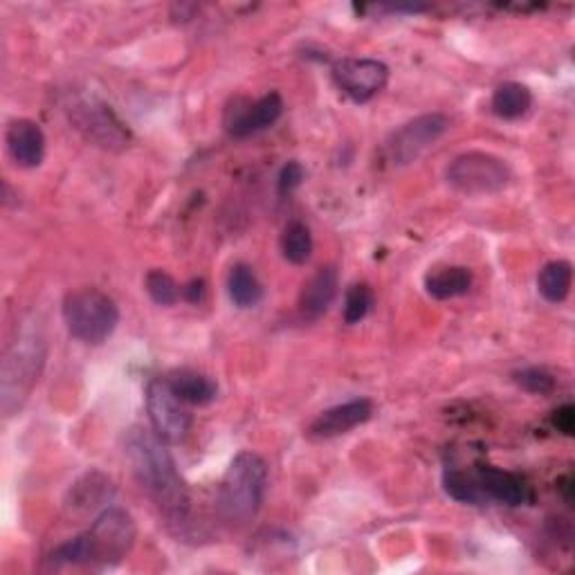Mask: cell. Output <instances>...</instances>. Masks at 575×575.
<instances>
[{
	"mask_svg": "<svg viewBox=\"0 0 575 575\" xmlns=\"http://www.w3.org/2000/svg\"><path fill=\"white\" fill-rule=\"evenodd\" d=\"M124 455L158 510L171 524H185L189 515V493L164 440L156 432L136 425L124 434Z\"/></svg>",
	"mask_w": 575,
	"mask_h": 575,
	"instance_id": "6da1fadb",
	"label": "cell"
},
{
	"mask_svg": "<svg viewBox=\"0 0 575 575\" xmlns=\"http://www.w3.org/2000/svg\"><path fill=\"white\" fill-rule=\"evenodd\" d=\"M138 526L124 508L108 506L97 515L85 533L57 547L50 553L53 566H93L106 568L119 564L136 547Z\"/></svg>",
	"mask_w": 575,
	"mask_h": 575,
	"instance_id": "7a4b0ae2",
	"label": "cell"
},
{
	"mask_svg": "<svg viewBox=\"0 0 575 575\" xmlns=\"http://www.w3.org/2000/svg\"><path fill=\"white\" fill-rule=\"evenodd\" d=\"M48 344L36 322L23 324L16 340L10 344L3 373H0V410L10 418L23 410L27 398L38 382V376L46 365Z\"/></svg>",
	"mask_w": 575,
	"mask_h": 575,
	"instance_id": "3957f363",
	"label": "cell"
},
{
	"mask_svg": "<svg viewBox=\"0 0 575 575\" xmlns=\"http://www.w3.org/2000/svg\"><path fill=\"white\" fill-rule=\"evenodd\" d=\"M265 488H268V465L256 452H239L218 488L216 508L220 519L230 526L252 521L263 506Z\"/></svg>",
	"mask_w": 575,
	"mask_h": 575,
	"instance_id": "277c9868",
	"label": "cell"
},
{
	"mask_svg": "<svg viewBox=\"0 0 575 575\" xmlns=\"http://www.w3.org/2000/svg\"><path fill=\"white\" fill-rule=\"evenodd\" d=\"M64 322L74 340L97 346L115 333L119 324V308L106 292L97 288H81L66 295Z\"/></svg>",
	"mask_w": 575,
	"mask_h": 575,
	"instance_id": "5b68a950",
	"label": "cell"
},
{
	"mask_svg": "<svg viewBox=\"0 0 575 575\" xmlns=\"http://www.w3.org/2000/svg\"><path fill=\"white\" fill-rule=\"evenodd\" d=\"M446 179L450 187L461 194L483 196L506 189L513 181V171L502 158L493 153L468 151L450 162Z\"/></svg>",
	"mask_w": 575,
	"mask_h": 575,
	"instance_id": "8992f818",
	"label": "cell"
},
{
	"mask_svg": "<svg viewBox=\"0 0 575 575\" xmlns=\"http://www.w3.org/2000/svg\"><path fill=\"white\" fill-rule=\"evenodd\" d=\"M66 111L70 124L91 145L104 151H124L130 145V130L108 104L93 97H81L70 102Z\"/></svg>",
	"mask_w": 575,
	"mask_h": 575,
	"instance_id": "52a82bcc",
	"label": "cell"
},
{
	"mask_svg": "<svg viewBox=\"0 0 575 575\" xmlns=\"http://www.w3.org/2000/svg\"><path fill=\"white\" fill-rule=\"evenodd\" d=\"M448 130L450 119L444 113L418 115L391 133L384 142V156L395 166H407L432 149Z\"/></svg>",
	"mask_w": 575,
	"mask_h": 575,
	"instance_id": "ba28073f",
	"label": "cell"
},
{
	"mask_svg": "<svg viewBox=\"0 0 575 575\" xmlns=\"http://www.w3.org/2000/svg\"><path fill=\"white\" fill-rule=\"evenodd\" d=\"M147 412L153 432L164 444H183L192 429V416L185 403L173 393L166 378H153L147 384Z\"/></svg>",
	"mask_w": 575,
	"mask_h": 575,
	"instance_id": "9c48e42d",
	"label": "cell"
},
{
	"mask_svg": "<svg viewBox=\"0 0 575 575\" xmlns=\"http://www.w3.org/2000/svg\"><path fill=\"white\" fill-rule=\"evenodd\" d=\"M333 81L346 97L356 104H367L384 91L389 68L378 59L346 57L333 66Z\"/></svg>",
	"mask_w": 575,
	"mask_h": 575,
	"instance_id": "30bf717a",
	"label": "cell"
},
{
	"mask_svg": "<svg viewBox=\"0 0 575 575\" xmlns=\"http://www.w3.org/2000/svg\"><path fill=\"white\" fill-rule=\"evenodd\" d=\"M284 115V97L279 93H268L256 102H250L245 97L232 100V104L226 108L223 126L232 138L243 140L256 133L271 128L279 122Z\"/></svg>",
	"mask_w": 575,
	"mask_h": 575,
	"instance_id": "8fae6325",
	"label": "cell"
},
{
	"mask_svg": "<svg viewBox=\"0 0 575 575\" xmlns=\"http://www.w3.org/2000/svg\"><path fill=\"white\" fill-rule=\"evenodd\" d=\"M371 416H373V403L369 398H356V401H348L322 412L311 423V427H308V436L318 440L335 438L365 425Z\"/></svg>",
	"mask_w": 575,
	"mask_h": 575,
	"instance_id": "7c38bea8",
	"label": "cell"
},
{
	"mask_svg": "<svg viewBox=\"0 0 575 575\" xmlns=\"http://www.w3.org/2000/svg\"><path fill=\"white\" fill-rule=\"evenodd\" d=\"M340 290V273L333 265L320 268L308 279L299 295V315L306 322H318L333 306Z\"/></svg>",
	"mask_w": 575,
	"mask_h": 575,
	"instance_id": "4fadbf2b",
	"label": "cell"
},
{
	"mask_svg": "<svg viewBox=\"0 0 575 575\" xmlns=\"http://www.w3.org/2000/svg\"><path fill=\"white\" fill-rule=\"evenodd\" d=\"M5 142L12 160L23 169H36L46 158V133L32 119H14L8 126Z\"/></svg>",
	"mask_w": 575,
	"mask_h": 575,
	"instance_id": "5bb4252c",
	"label": "cell"
},
{
	"mask_svg": "<svg viewBox=\"0 0 575 575\" xmlns=\"http://www.w3.org/2000/svg\"><path fill=\"white\" fill-rule=\"evenodd\" d=\"M474 479L485 499H495L506 506H521L528 499L526 483L515 472L495 465H481Z\"/></svg>",
	"mask_w": 575,
	"mask_h": 575,
	"instance_id": "9a60e30c",
	"label": "cell"
},
{
	"mask_svg": "<svg viewBox=\"0 0 575 575\" xmlns=\"http://www.w3.org/2000/svg\"><path fill=\"white\" fill-rule=\"evenodd\" d=\"M113 493V481L106 474L88 472L70 488L66 506L72 510V515H88L111 502Z\"/></svg>",
	"mask_w": 575,
	"mask_h": 575,
	"instance_id": "2e32d148",
	"label": "cell"
},
{
	"mask_svg": "<svg viewBox=\"0 0 575 575\" xmlns=\"http://www.w3.org/2000/svg\"><path fill=\"white\" fill-rule=\"evenodd\" d=\"M166 380H169L173 393L179 395L181 401L187 405L203 407V405L214 403L216 395H218V384L200 371L183 369V371L171 373Z\"/></svg>",
	"mask_w": 575,
	"mask_h": 575,
	"instance_id": "e0dca14e",
	"label": "cell"
},
{
	"mask_svg": "<svg viewBox=\"0 0 575 575\" xmlns=\"http://www.w3.org/2000/svg\"><path fill=\"white\" fill-rule=\"evenodd\" d=\"M472 273L463 265H450V268H440L425 277V290L429 297L438 301H448L455 297H463L472 288Z\"/></svg>",
	"mask_w": 575,
	"mask_h": 575,
	"instance_id": "ac0fdd59",
	"label": "cell"
},
{
	"mask_svg": "<svg viewBox=\"0 0 575 575\" xmlns=\"http://www.w3.org/2000/svg\"><path fill=\"white\" fill-rule=\"evenodd\" d=\"M530 106H533V95H530L528 88L519 81H504L495 88L491 108L499 119H519L524 117Z\"/></svg>",
	"mask_w": 575,
	"mask_h": 575,
	"instance_id": "d6986e66",
	"label": "cell"
},
{
	"mask_svg": "<svg viewBox=\"0 0 575 575\" xmlns=\"http://www.w3.org/2000/svg\"><path fill=\"white\" fill-rule=\"evenodd\" d=\"M573 265L564 258L549 261L538 275V290L551 303H562L571 292Z\"/></svg>",
	"mask_w": 575,
	"mask_h": 575,
	"instance_id": "ffe728a7",
	"label": "cell"
},
{
	"mask_svg": "<svg viewBox=\"0 0 575 575\" xmlns=\"http://www.w3.org/2000/svg\"><path fill=\"white\" fill-rule=\"evenodd\" d=\"M228 295L237 308H254L263 299V286L245 263H237L228 275Z\"/></svg>",
	"mask_w": 575,
	"mask_h": 575,
	"instance_id": "44dd1931",
	"label": "cell"
},
{
	"mask_svg": "<svg viewBox=\"0 0 575 575\" xmlns=\"http://www.w3.org/2000/svg\"><path fill=\"white\" fill-rule=\"evenodd\" d=\"M281 254L292 265H303L313 254V234L301 220H292L281 232Z\"/></svg>",
	"mask_w": 575,
	"mask_h": 575,
	"instance_id": "7402d4cb",
	"label": "cell"
},
{
	"mask_svg": "<svg viewBox=\"0 0 575 575\" xmlns=\"http://www.w3.org/2000/svg\"><path fill=\"white\" fill-rule=\"evenodd\" d=\"M444 488L446 493L455 499V502H461V504H470V506H479L485 502V495L483 491L479 488L476 479L468 476L465 472L461 470H455V468H448L444 472Z\"/></svg>",
	"mask_w": 575,
	"mask_h": 575,
	"instance_id": "603a6c76",
	"label": "cell"
},
{
	"mask_svg": "<svg viewBox=\"0 0 575 575\" xmlns=\"http://www.w3.org/2000/svg\"><path fill=\"white\" fill-rule=\"evenodd\" d=\"M373 306V290L367 284H353L344 297V322L360 324Z\"/></svg>",
	"mask_w": 575,
	"mask_h": 575,
	"instance_id": "cb8c5ba5",
	"label": "cell"
},
{
	"mask_svg": "<svg viewBox=\"0 0 575 575\" xmlns=\"http://www.w3.org/2000/svg\"><path fill=\"white\" fill-rule=\"evenodd\" d=\"M147 292L158 306H173L181 299V286L164 271H151L147 275Z\"/></svg>",
	"mask_w": 575,
	"mask_h": 575,
	"instance_id": "d4e9b609",
	"label": "cell"
},
{
	"mask_svg": "<svg viewBox=\"0 0 575 575\" xmlns=\"http://www.w3.org/2000/svg\"><path fill=\"white\" fill-rule=\"evenodd\" d=\"M515 382L524 391L536 395H549L555 389V378L542 367H526L521 371H515Z\"/></svg>",
	"mask_w": 575,
	"mask_h": 575,
	"instance_id": "484cf974",
	"label": "cell"
},
{
	"mask_svg": "<svg viewBox=\"0 0 575 575\" xmlns=\"http://www.w3.org/2000/svg\"><path fill=\"white\" fill-rule=\"evenodd\" d=\"M306 179V171L297 160H290L288 164H284L281 173H279V181H277V189L281 196L292 194Z\"/></svg>",
	"mask_w": 575,
	"mask_h": 575,
	"instance_id": "4316f807",
	"label": "cell"
},
{
	"mask_svg": "<svg viewBox=\"0 0 575 575\" xmlns=\"http://www.w3.org/2000/svg\"><path fill=\"white\" fill-rule=\"evenodd\" d=\"M553 425L564 436H573V432H575V407L573 405H562L560 410H555Z\"/></svg>",
	"mask_w": 575,
	"mask_h": 575,
	"instance_id": "83f0119b",
	"label": "cell"
},
{
	"mask_svg": "<svg viewBox=\"0 0 575 575\" xmlns=\"http://www.w3.org/2000/svg\"><path fill=\"white\" fill-rule=\"evenodd\" d=\"M183 295H185V299H187L189 303L203 301V297H205V281H203V279L189 281V284L183 288Z\"/></svg>",
	"mask_w": 575,
	"mask_h": 575,
	"instance_id": "f1b7e54d",
	"label": "cell"
}]
</instances>
